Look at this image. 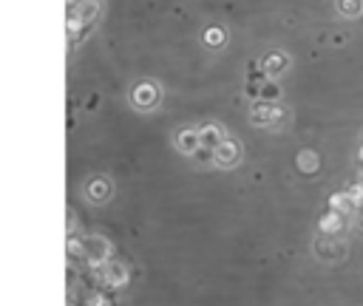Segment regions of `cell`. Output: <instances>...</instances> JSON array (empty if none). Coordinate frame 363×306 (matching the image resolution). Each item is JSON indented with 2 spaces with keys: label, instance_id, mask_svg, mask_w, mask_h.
<instances>
[{
  "label": "cell",
  "instance_id": "5b68a950",
  "mask_svg": "<svg viewBox=\"0 0 363 306\" xmlns=\"http://www.w3.org/2000/svg\"><path fill=\"white\" fill-rule=\"evenodd\" d=\"M199 136H201V144H204V147H218V144L224 142V139H221V130H218L216 125H207Z\"/></svg>",
  "mask_w": 363,
  "mask_h": 306
},
{
  "label": "cell",
  "instance_id": "7a4b0ae2",
  "mask_svg": "<svg viewBox=\"0 0 363 306\" xmlns=\"http://www.w3.org/2000/svg\"><path fill=\"white\" fill-rule=\"evenodd\" d=\"M176 144H179L184 153H193V150L201 144V136L193 133V130H179V133H176Z\"/></svg>",
  "mask_w": 363,
  "mask_h": 306
},
{
  "label": "cell",
  "instance_id": "8992f818",
  "mask_svg": "<svg viewBox=\"0 0 363 306\" xmlns=\"http://www.w3.org/2000/svg\"><path fill=\"white\" fill-rule=\"evenodd\" d=\"M269 119H272V108H269V105L261 99V102L252 108V122H258V125H267Z\"/></svg>",
  "mask_w": 363,
  "mask_h": 306
},
{
  "label": "cell",
  "instance_id": "6da1fadb",
  "mask_svg": "<svg viewBox=\"0 0 363 306\" xmlns=\"http://www.w3.org/2000/svg\"><path fill=\"white\" fill-rule=\"evenodd\" d=\"M156 99H159V91H156L153 85H139V88H133V102H136V105L147 108V105H153Z\"/></svg>",
  "mask_w": 363,
  "mask_h": 306
},
{
  "label": "cell",
  "instance_id": "277c9868",
  "mask_svg": "<svg viewBox=\"0 0 363 306\" xmlns=\"http://www.w3.org/2000/svg\"><path fill=\"white\" fill-rule=\"evenodd\" d=\"M216 159H218L221 164L235 162V159H238V147H235V142H221V144L216 147Z\"/></svg>",
  "mask_w": 363,
  "mask_h": 306
},
{
  "label": "cell",
  "instance_id": "ba28073f",
  "mask_svg": "<svg viewBox=\"0 0 363 306\" xmlns=\"http://www.w3.org/2000/svg\"><path fill=\"white\" fill-rule=\"evenodd\" d=\"M337 8L343 14H349V17H354V14L363 11V0H337Z\"/></svg>",
  "mask_w": 363,
  "mask_h": 306
},
{
  "label": "cell",
  "instance_id": "3957f363",
  "mask_svg": "<svg viewBox=\"0 0 363 306\" xmlns=\"http://www.w3.org/2000/svg\"><path fill=\"white\" fill-rule=\"evenodd\" d=\"M261 65H264L267 74H278V71L286 65V57H284L281 51H272V54H267V57L261 60Z\"/></svg>",
  "mask_w": 363,
  "mask_h": 306
},
{
  "label": "cell",
  "instance_id": "52a82bcc",
  "mask_svg": "<svg viewBox=\"0 0 363 306\" xmlns=\"http://www.w3.org/2000/svg\"><path fill=\"white\" fill-rule=\"evenodd\" d=\"M281 96V88L275 85V82H261V96L258 99H264V102H275Z\"/></svg>",
  "mask_w": 363,
  "mask_h": 306
}]
</instances>
